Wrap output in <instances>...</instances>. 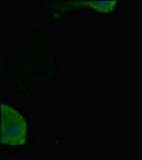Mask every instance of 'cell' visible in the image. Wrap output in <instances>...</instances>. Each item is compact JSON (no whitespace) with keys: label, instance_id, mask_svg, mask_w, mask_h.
I'll return each instance as SVG.
<instances>
[{"label":"cell","instance_id":"7a4b0ae2","mask_svg":"<svg viewBox=\"0 0 142 160\" xmlns=\"http://www.w3.org/2000/svg\"><path fill=\"white\" fill-rule=\"evenodd\" d=\"M118 1L115 0H109V1H88L87 4H89L92 9L96 10L99 12H110L113 10Z\"/></svg>","mask_w":142,"mask_h":160},{"label":"cell","instance_id":"6da1fadb","mask_svg":"<svg viewBox=\"0 0 142 160\" xmlns=\"http://www.w3.org/2000/svg\"><path fill=\"white\" fill-rule=\"evenodd\" d=\"M28 126L25 118L12 106L1 104V142L16 146L27 141Z\"/></svg>","mask_w":142,"mask_h":160}]
</instances>
